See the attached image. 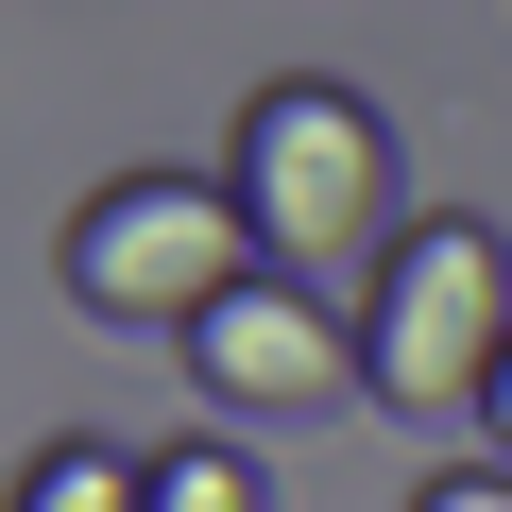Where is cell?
Masks as SVG:
<instances>
[{
  "instance_id": "3",
  "label": "cell",
  "mask_w": 512,
  "mask_h": 512,
  "mask_svg": "<svg viewBox=\"0 0 512 512\" xmlns=\"http://www.w3.org/2000/svg\"><path fill=\"white\" fill-rule=\"evenodd\" d=\"M52 274H69V308L86 325H205V308H239L274 256H256V222H239V188L222 171H103L86 205H69V239H52Z\"/></svg>"
},
{
  "instance_id": "7",
  "label": "cell",
  "mask_w": 512,
  "mask_h": 512,
  "mask_svg": "<svg viewBox=\"0 0 512 512\" xmlns=\"http://www.w3.org/2000/svg\"><path fill=\"white\" fill-rule=\"evenodd\" d=\"M410 512H512V461H444V478H427Z\"/></svg>"
},
{
  "instance_id": "1",
  "label": "cell",
  "mask_w": 512,
  "mask_h": 512,
  "mask_svg": "<svg viewBox=\"0 0 512 512\" xmlns=\"http://www.w3.org/2000/svg\"><path fill=\"white\" fill-rule=\"evenodd\" d=\"M512 376V239L478 205L393 222V256L359 274V393L393 427H478Z\"/></svg>"
},
{
  "instance_id": "8",
  "label": "cell",
  "mask_w": 512,
  "mask_h": 512,
  "mask_svg": "<svg viewBox=\"0 0 512 512\" xmlns=\"http://www.w3.org/2000/svg\"><path fill=\"white\" fill-rule=\"evenodd\" d=\"M478 444H495V461H512V376H495V410H478Z\"/></svg>"
},
{
  "instance_id": "5",
  "label": "cell",
  "mask_w": 512,
  "mask_h": 512,
  "mask_svg": "<svg viewBox=\"0 0 512 512\" xmlns=\"http://www.w3.org/2000/svg\"><path fill=\"white\" fill-rule=\"evenodd\" d=\"M137 478H154V444H35L0 512H137Z\"/></svg>"
},
{
  "instance_id": "2",
  "label": "cell",
  "mask_w": 512,
  "mask_h": 512,
  "mask_svg": "<svg viewBox=\"0 0 512 512\" xmlns=\"http://www.w3.org/2000/svg\"><path fill=\"white\" fill-rule=\"evenodd\" d=\"M222 188H239L256 256H274L291 291H325L342 256H393V120H376L359 86H325V69H291V86L239 103Z\"/></svg>"
},
{
  "instance_id": "4",
  "label": "cell",
  "mask_w": 512,
  "mask_h": 512,
  "mask_svg": "<svg viewBox=\"0 0 512 512\" xmlns=\"http://www.w3.org/2000/svg\"><path fill=\"white\" fill-rule=\"evenodd\" d=\"M171 359H188V393H205L222 427L342 410V393H359V308H325V291H291V274H256V291H239V308H205Z\"/></svg>"
},
{
  "instance_id": "6",
  "label": "cell",
  "mask_w": 512,
  "mask_h": 512,
  "mask_svg": "<svg viewBox=\"0 0 512 512\" xmlns=\"http://www.w3.org/2000/svg\"><path fill=\"white\" fill-rule=\"evenodd\" d=\"M137 512H274V478H256V444H154V478H137Z\"/></svg>"
}]
</instances>
